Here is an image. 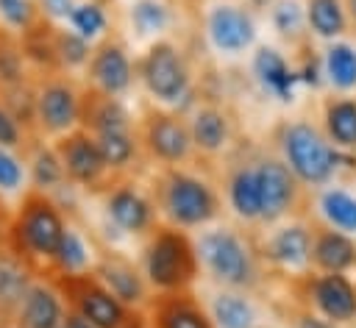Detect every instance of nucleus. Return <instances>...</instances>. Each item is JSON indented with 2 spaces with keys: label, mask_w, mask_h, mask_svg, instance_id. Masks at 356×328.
Returning a JSON list of instances; mask_svg holds the SVG:
<instances>
[{
  "label": "nucleus",
  "mask_w": 356,
  "mask_h": 328,
  "mask_svg": "<svg viewBox=\"0 0 356 328\" xmlns=\"http://www.w3.org/2000/svg\"><path fill=\"white\" fill-rule=\"evenodd\" d=\"M64 233H67L64 217L42 189H31L25 195V200L8 228L14 253H19L25 259H47V261L56 259Z\"/></svg>",
  "instance_id": "2"
},
{
  "label": "nucleus",
  "mask_w": 356,
  "mask_h": 328,
  "mask_svg": "<svg viewBox=\"0 0 356 328\" xmlns=\"http://www.w3.org/2000/svg\"><path fill=\"white\" fill-rule=\"evenodd\" d=\"M189 133H192V145L200 153H217L225 147L231 136V120L222 111V106L200 103L189 120Z\"/></svg>",
  "instance_id": "19"
},
{
  "label": "nucleus",
  "mask_w": 356,
  "mask_h": 328,
  "mask_svg": "<svg viewBox=\"0 0 356 328\" xmlns=\"http://www.w3.org/2000/svg\"><path fill=\"white\" fill-rule=\"evenodd\" d=\"M139 78L153 97L170 103V100L184 97V92L189 86V67H186L184 53L172 42L161 39V42H153L147 47V53L142 56Z\"/></svg>",
  "instance_id": "8"
},
{
  "label": "nucleus",
  "mask_w": 356,
  "mask_h": 328,
  "mask_svg": "<svg viewBox=\"0 0 356 328\" xmlns=\"http://www.w3.org/2000/svg\"><path fill=\"white\" fill-rule=\"evenodd\" d=\"M28 286H25V272L19 267H11V264H0V303L6 309L22 303Z\"/></svg>",
  "instance_id": "36"
},
{
  "label": "nucleus",
  "mask_w": 356,
  "mask_h": 328,
  "mask_svg": "<svg viewBox=\"0 0 356 328\" xmlns=\"http://www.w3.org/2000/svg\"><path fill=\"white\" fill-rule=\"evenodd\" d=\"M300 328H334L328 320H320V317H300Z\"/></svg>",
  "instance_id": "45"
},
{
  "label": "nucleus",
  "mask_w": 356,
  "mask_h": 328,
  "mask_svg": "<svg viewBox=\"0 0 356 328\" xmlns=\"http://www.w3.org/2000/svg\"><path fill=\"white\" fill-rule=\"evenodd\" d=\"M0 14H3L6 22H8L11 28H17V31L31 28V25L42 17L36 0H0Z\"/></svg>",
  "instance_id": "37"
},
{
  "label": "nucleus",
  "mask_w": 356,
  "mask_h": 328,
  "mask_svg": "<svg viewBox=\"0 0 356 328\" xmlns=\"http://www.w3.org/2000/svg\"><path fill=\"white\" fill-rule=\"evenodd\" d=\"M22 78H25L22 44L14 36H8L6 31H0V86L17 89V86H22Z\"/></svg>",
  "instance_id": "29"
},
{
  "label": "nucleus",
  "mask_w": 356,
  "mask_h": 328,
  "mask_svg": "<svg viewBox=\"0 0 356 328\" xmlns=\"http://www.w3.org/2000/svg\"><path fill=\"white\" fill-rule=\"evenodd\" d=\"M328 136L342 147H356V100L337 97L325 103Z\"/></svg>",
  "instance_id": "25"
},
{
  "label": "nucleus",
  "mask_w": 356,
  "mask_h": 328,
  "mask_svg": "<svg viewBox=\"0 0 356 328\" xmlns=\"http://www.w3.org/2000/svg\"><path fill=\"white\" fill-rule=\"evenodd\" d=\"M156 203L170 217V222L178 228L206 225L220 214L217 192L206 181H200L189 172H181L175 167H170L161 175V181L156 186Z\"/></svg>",
  "instance_id": "3"
},
{
  "label": "nucleus",
  "mask_w": 356,
  "mask_h": 328,
  "mask_svg": "<svg viewBox=\"0 0 356 328\" xmlns=\"http://www.w3.org/2000/svg\"><path fill=\"white\" fill-rule=\"evenodd\" d=\"M64 314V300L53 286L36 284L28 286L19 303V325L22 328H58Z\"/></svg>",
  "instance_id": "20"
},
{
  "label": "nucleus",
  "mask_w": 356,
  "mask_h": 328,
  "mask_svg": "<svg viewBox=\"0 0 356 328\" xmlns=\"http://www.w3.org/2000/svg\"><path fill=\"white\" fill-rule=\"evenodd\" d=\"M259 186H261V217L264 222H275L295 211L300 200V181L289 170L284 158L267 156L259 161Z\"/></svg>",
  "instance_id": "10"
},
{
  "label": "nucleus",
  "mask_w": 356,
  "mask_h": 328,
  "mask_svg": "<svg viewBox=\"0 0 356 328\" xmlns=\"http://www.w3.org/2000/svg\"><path fill=\"white\" fill-rule=\"evenodd\" d=\"M19 181H22V167H19V161H17L11 153H6V150L0 147V189H17Z\"/></svg>",
  "instance_id": "40"
},
{
  "label": "nucleus",
  "mask_w": 356,
  "mask_h": 328,
  "mask_svg": "<svg viewBox=\"0 0 356 328\" xmlns=\"http://www.w3.org/2000/svg\"><path fill=\"white\" fill-rule=\"evenodd\" d=\"M325 72L334 86L350 89L356 86V53L348 44H331L325 50Z\"/></svg>",
  "instance_id": "30"
},
{
  "label": "nucleus",
  "mask_w": 356,
  "mask_h": 328,
  "mask_svg": "<svg viewBox=\"0 0 356 328\" xmlns=\"http://www.w3.org/2000/svg\"><path fill=\"white\" fill-rule=\"evenodd\" d=\"M320 206H323L325 220H328L334 228L356 231V197H350V195L342 192V189H331V192L323 195Z\"/></svg>",
  "instance_id": "31"
},
{
  "label": "nucleus",
  "mask_w": 356,
  "mask_h": 328,
  "mask_svg": "<svg viewBox=\"0 0 356 328\" xmlns=\"http://www.w3.org/2000/svg\"><path fill=\"white\" fill-rule=\"evenodd\" d=\"M228 200L242 220L261 217V186H259V164H239L228 178Z\"/></svg>",
  "instance_id": "22"
},
{
  "label": "nucleus",
  "mask_w": 356,
  "mask_h": 328,
  "mask_svg": "<svg viewBox=\"0 0 356 328\" xmlns=\"http://www.w3.org/2000/svg\"><path fill=\"white\" fill-rule=\"evenodd\" d=\"M150 328H217L189 289L159 292L150 300Z\"/></svg>",
  "instance_id": "13"
},
{
  "label": "nucleus",
  "mask_w": 356,
  "mask_h": 328,
  "mask_svg": "<svg viewBox=\"0 0 356 328\" xmlns=\"http://www.w3.org/2000/svg\"><path fill=\"white\" fill-rule=\"evenodd\" d=\"M348 8H350V14H353V19H356V0H348Z\"/></svg>",
  "instance_id": "48"
},
{
  "label": "nucleus",
  "mask_w": 356,
  "mask_h": 328,
  "mask_svg": "<svg viewBox=\"0 0 356 328\" xmlns=\"http://www.w3.org/2000/svg\"><path fill=\"white\" fill-rule=\"evenodd\" d=\"M281 153L300 183H325L334 172L337 153L309 122H292L281 128Z\"/></svg>",
  "instance_id": "5"
},
{
  "label": "nucleus",
  "mask_w": 356,
  "mask_h": 328,
  "mask_svg": "<svg viewBox=\"0 0 356 328\" xmlns=\"http://www.w3.org/2000/svg\"><path fill=\"white\" fill-rule=\"evenodd\" d=\"M86 69H89L92 86H97V89H103L108 95L125 92L131 86V78H134V67H131L128 50L122 44V39L114 36V33L95 44V50L89 53Z\"/></svg>",
  "instance_id": "12"
},
{
  "label": "nucleus",
  "mask_w": 356,
  "mask_h": 328,
  "mask_svg": "<svg viewBox=\"0 0 356 328\" xmlns=\"http://www.w3.org/2000/svg\"><path fill=\"white\" fill-rule=\"evenodd\" d=\"M120 328H150V320L142 311H128V317H125V322Z\"/></svg>",
  "instance_id": "44"
},
{
  "label": "nucleus",
  "mask_w": 356,
  "mask_h": 328,
  "mask_svg": "<svg viewBox=\"0 0 356 328\" xmlns=\"http://www.w3.org/2000/svg\"><path fill=\"white\" fill-rule=\"evenodd\" d=\"M209 36L222 53H242L256 36V25L248 11L236 6H217L209 14Z\"/></svg>",
  "instance_id": "16"
},
{
  "label": "nucleus",
  "mask_w": 356,
  "mask_h": 328,
  "mask_svg": "<svg viewBox=\"0 0 356 328\" xmlns=\"http://www.w3.org/2000/svg\"><path fill=\"white\" fill-rule=\"evenodd\" d=\"M42 8L47 17H70L72 14V0H42Z\"/></svg>",
  "instance_id": "43"
},
{
  "label": "nucleus",
  "mask_w": 356,
  "mask_h": 328,
  "mask_svg": "<svg viewBox=\"0 0 356 328\" xmlns=\"http://www.w3.org/2000/svg\"><path fill=\"white\" fill-rule=\"evenodd\" d=\"M267 253L270 259L281 261V264H303L309 256H312V233L300 225H289V228H281L270 245H267Z\"/></svg>",
  "instance_id": "24"
},
{
  "label": "nucleus",
  "mask_w": 356,
  "mask_h": 328,
  "mask_svg": "<svg viewBox=\"0 0 356 328\" xmlns=\"http://www.w3.org/2000/svg\"><path fill=\"white\" fill-rule=\"evenodd\" d=\"M56 156L61 158V167H64V175L72 181V183H81V186H95L103 172L108 170L103 156H100V147H97V139L86 131V128H72L67 131L64 136H58L56 142Z\"/></svg>",
  "instance_id": "11"
},
{
  "label": "nucleus",
  "mask_w": 356,
  "mask_h": 328,
  "mask_svg": "<svg viewBox=\"0 0 356 328\" xmlns=\"http://www.w3.org/2000/svg\"><path fill=\"white\" fill-rule=\"evenodd\" d=\"M309 295L325 320L342 322V320L356 317V289L342 272H323L312 278Z\"/></svg>",
  "instance_id": "15"
},
{
  "label": "nucleus",
  "mask_w": 356,
  "mask_h": 328,
  "mask_svg": "<svg viewBox=\"0 0 356 328\" xmlns=\"http://www.w3.org/2000/svg\"><path fill=\"white\" fill-rule=\"evenodd\" d=\"M306 22L320 36H339L348 28L339 0H306Z\"/></svg>",
  "instance_id": "27"
},
{
  "label": "nucleus",
  "mask_w": 356,
  "mask_h": 328,
  "mask_svg": "<svg viewBox=\"0 0 356 328\" xmlns=\"http://www.w3.org/2000/svg\"><path fill=\"white\" fill-rule=\"evenodd\" d=\"M64 178L67 175H64V167H61V158L56 156V150H39L33 158V183L39 189H47V186L61 183Z\"/></svg>",
  "instance_id": "34"
},
{
  "label": "nucleus",
  "mask_w": 356,
  "mask_h": 328,
  "mask_svg": "<svg viewBox=\"0 0 356 328\" xmlns=\"http://www.w3.org/2000/svg\"><path fill=\"white\" fill-rule=\"evenodd\" d=\"M273 22H275V28H278L284 36H298L300 28H303V14H300L298 3L281 0V3L275 6V11H273Z\"/></svg>",
  "instance_id": "39"
},
{
  "label": "nucleus",
  "mask_w": 356,
  "mask_h": 328,
  "mask_svg": "<svg viewBox=\"0 0 356 328\" xmlns=\"http://www.w3.org/2000/svg\"><path fill=\"white\" fill-rule=\"evenodd\" d=\"M139 142L145 145V150L167 164H184L192 156V133H189V122L172 111H161V108H147L142 122H139Z\"/></svg>",
  "instance_id": "7"
},
{
  "label": "nucleus",
  "mask_w": 356,
  "mask_h": 328,
  "mask_svg": "<svg viewBox=\"0 0 356 328\" xmlns=\"http://www.w3.org/2000/svg\"><path fill=\"white\" fill-rule=\"evenodd\" d=\"M56 53L61 61V69L67 67H81L89 61V42L72 31H56Z\"/></svg>",
  "instance_id": "32"
},
{
  "label": "nucleus",
  "mask_w": 356,
  "mask_h": 328,
  "mask_svg": "<svg viewBox=\"0 0 356 328\" xmlns=\"http://www.w3.org/2000/svg\"><path fill=\"white\" fill-rule=\"evenodd\" d=\"M70 22H72V28H75L78 36L92 39V36H97L106 28V14H103V8L97 3H83V6H75L72 8Z\"/></svg>",
  "instance_id": "33"
},
{
  "label": "nucleus",
  "mask_w": 356,
  "mask_h": 328,
  "mask_svg": "<svg viewBox=\"0 0 356 328\" xmlns=\"http://www.w3.org/2000/svg\"><path fill=\"white\" fill-rule=\"evenodd\" d=\"M19 145V120L0 103V147Z\"/></svg>",
  "instance_id": "41"
},
{
  "label": "nucleus",
  "mask_w": 356,
  "mask_h": 328,
  "mask_svg": "<svg viewBox=\"0 0 356 328\" xmlns=\"http://www.w3.org/2000/svg\"><path fill=\"white\" fill-rule=\"evenodd\" d=\"M211 320L220 328H250L253 325V309L239 292H220L211 303Z\"/></svg>",
  "instance_id": "26"
},
{
  "label": "nucleus",
  "mask_w": 356,
  "mask_h": 328,
  "mask_svg": "<svg viewBox=\"0 0 356 328\" xmlns=\"http://www.w3.org/2000/svg\"><path fill=\"white\" fill-rule=\"evenodd\" d=\"M53 264L58 267V272H75V270H81V267L86 264L83 245L78 242V236H75L70 228H67V233H64V239H61V245H58V253H56Z\"/></svg>",
  "instance_id": "38"
},
{
  "label": "nucleus",
  "mask_w": 356,
  "mask_h": 328,
  "mask_svg": "<svg viewBox=\"0 0 356 328\" xmlns=\"http://www.w3.org/2000/svg\"><path fill=\"white\" fill-rule=\"evenodd\" d=\"M95 275L106 284V289L122 303V306H142L147 300V286H145V278L139 275V270L120 259V256H111V259H103L97 267H95Z\"/></svg>",
  "instance_id": "17"
},
{
  "label": "nucleus",
  "mask_w": 356,
  "mask_h": 328,
  "mask_svg": "<svg viewBox=\"0 0 356 328\" xmlns=\"http://www.w3.org/2000/svg\"><path fill=\"white\" fill-rule=\"evenodd\" d=\"M200 259L206 261L209 272L231 289H248L259 278L253 250L248 247V242L242 236H236L228 228H220V231H211L203 236Z\"/></svg>",
  "instance_id": "6"
},
{
  "label": "nucleus",
  "mask_w": 356,
  "mask_h": 328,
  "mask_svg": "<svg viewBox=\"0 0 356 328\" xmlns=\"http://www.w3.org/2000/svg\"><path fill=\"white\" fill-rule=\"evenodd\" d=\"M95 139H97L100 156L108 170H122L136 156V136L131 131H111V133H100Z\"/></svg>",
  "instance_id": "28"
},
{
  "label": "nucleus",
  "mask_w": 356,
  "mask_h": 328,
  "mask_svg": "<svg viewBox=\"0 0 356 328\" xmlns=\"http://www.w3.org/2000/svg\"><path fill=\"white\" fill-rule=\"evenodd\" d=\"M172 3H175L178 8H184L186 14H197V11L203 8V3H206V0H172Z\"/></svg>",
  "instance_id": "46"
},
{
  "label": "nucleus",
  "mask_w": 356,
  "mask_h": 328,
  "mask_svg": "<svg viewBox=\"0 0 356 328\" xmlns=\"http://www.w3.org/2000/svg\"><path fill=\"white\" fill-rule=\"evenodd\" d=\"M78 125L86 128L92 136L111 133V131H131L128 111L117 100V95H108L97 86H89L81 92L78 100Z\"/></svg>",
  "instance_id": "14"
},
{
  "label": "nucleus",
  "mask_w": 356,
  "mask_h": 328,
  "mask_svg": "<svg viewBox=\"0 0 356 328\" xmlns=\"http://www.w3.org/2000/svg\"><path fill=\"white\" fill-rule=\"evenodd\" d=\"M106 208L111 214V220L131 231V233H145L156 225V217H153V206L128 183H120L108 192L106 197Z\"/></svg>",
  "instance_id": "18"
},
{
  "label": "nucleus",
  "mask_w": 356,
  "mask_h": 328,
  "mask_svg": "<svg viewBox=\"0 0 356 328\" xmlns=\"http://www.w3.org/2000/svg\"><path fill=\"white\" fill-rule=\"evenodd\" d=\"M78 100L81 92L72 81L58 78L56 72L42 81L39 92L33 95V114L44 133H67L78 125Z\"/></svg>",
  "instance_id": "9"
},
{
  "label": "nucleus",
  "mask_w": 356,
  "mask_h": 328,
  "mask_svg": "<svg viewBox=\"0 0 356 328\" xmlns=\"http://www.w3.org/2000/svg\"><path fill=\"white\" fill-rule=\"evenodd\" d=\"M145 247V275L159 292H184L195 284L200 256L192 239L178 225H153Z\"/></svg>",
  "instance_id": "1"
},
{
  "label": "nucleus",
  "mask_w": 356,
  "mask_h": 328,
  "mask_svg": "<svg viewBox=\"0 0 356 328\" xmlns=\"http://www.w3.org/2000/svg\"><path fill=\"white\" fill-rule=\"evenodd\" d=\"M323 272H342L356 264V245L331 228L312 231V256H309Z\"/></svg>",
  "instance_id": "21"
},
{
  "label": "nucleus",
  "mask_w": 356,
  "mask_h": 328,
  "mask_svg": "<svg viewBox=\"0 0 356 328\" xmlns=\"http://www.w3.org/2000/svg\"><path fill=\"white\" fill-rule=\"evenodd\" d=\"M58 328H97V325H92L83 314H78L75 309H70V306H64V314H61V325Z\"/></svg>",
  "instance_id": "42"
},
{
  "label": "nucleus",
  "mask_w": 356,
  "mask_h": 328,
  "mask_svg": "<svg viewBox=\"0 0 356 328\" xmlns=\"http://www.w3.org/2000/svg\"><path fill=\"white\" fill-rule=\"evenodd\" d=\"M253 69L259 75V81L281 100H292L295 95V83H298V75L286 67L284 56L275 53L273 47H261L253 58Z\"/></svg>",
  "instance_id": "23"
},
{
  "label": "nucleus",
  "mask_w": 356,
  "mask_h": 328,
  "mask_svg": "<svg viewBox=\"0 0 356 328\" xmlns=\"http://www.w3.org/2000/svg\"><path fill=\"white\" fill-rule=\"evenodd\" d=\"M50 286L61 295L64 306L75 309L97 328H120L131 311L106 289V284L95 272H56Z\"/></svg>",
  "instance_id": "4"
},
{
  "label": "nucleus",
  "mask_w": 356,
  "mask_h": 328,
  "mask_svg": "<svg viewBox=\"0 0 356 328\" xmlns=\"http://www.w3.org/2000/svg\"><path fill=\"white\" fill-rule=\"evenodd\" d=\"M6 233V211H3V203H0V239Z\"/></svg>",
  "instance_id": "47"
},
{
  "label": "nucleus",
  "mask_w": 356,
  "mask_h": 328,
  "mask_svg": "<svg viewBox=\"0 0 356 328\" xmlns=\"http://www.w3.org/2000/svg\"><path fill=\"white\" fill-rule=\"evenodd\" d=\"M131 19H134L139 33H153V31H161L167 25V8L159 6L156 0H139L131 8Z\"/></svg>",
  "instance_id": "35"
}]
</instances>
